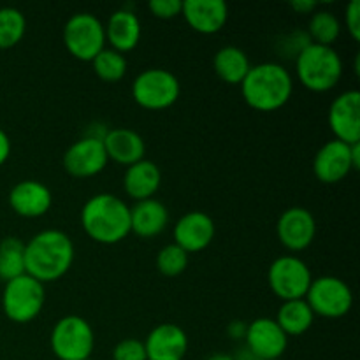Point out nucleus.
<instances>
[{"mask_svg":"<svg viewBox=\"0 0 360 360\" xmlns=\"http://www.w3.org/2000/svg\"><path fill=\"white\" fill-rule=\"evenodd\" d=\"M94 70L98 76V79L105 81V83H118L125 77L127 69H129V62H127L125 55L112 48H104L94 60Z\"/></svg>","mask_w":360,"mask_h":360,"instance_id":"28","label":"nucleus"},{"mask_svg":"<svg viewBox=\"0 0 360 360\" xmlns=\"http://www.w3.org/2000/svg\"><path fill=\"white\" fill-rule=\"evenodd\" d=\"M105 42H109V48L116 49L120 53H129L139 44L143 27L141 20L134 11L118 9L109 16L108 25H104Z\"/></svg>","mask_w":360,"mask_h":360,"instance_id":"21","label":"nucleus"},{"mask_svg":"<svg viewBox=\"0 0 360 360\" xmlns=\"http://www.w3.org/2000/svg\"><path fill=\"white\" fill-rule=\"evenodd\" d=\"M181 0H151L148 9L158 20H172L181 14Z\"/></svg>","mask_w":360,"mask_h":360,"instance_id":"32","label":"nucleus"},{"mask_svg":"<svg viewBox=\"0 0 360 360\" xmlns=\"http://www.w3.org/2000/svg\"><path fill=\"white\" fill-rule=\"evenodd\" d=\"M313 322H315V313L311 311L306 299L285 301L278 309L276 323L288 338L308 333Z\"/></svg>","mask_w":360,"mask_h":360,"instance_id":"25","label":"nucleus"},{"mask_svg":"<svg viewBox=\"0 0 360 360\" xmlns=\"http://www.w3.org/2000/svg\"><path fill=\"white\" fill-rule=\"evenodd\" d=\"M72 262V239L58 229L39 232L25 243V273L42 285L65 276Z\"/></svg>","mask_w":360,"mask_h":360,"instance_id":"1","label":"nucleus"},{"mask_svg":"<svg viewBox=\"0 0 360 360\" xmlns=\"http://www.w3.org/2000/svg\"><path fill=\"white\" fill-rule=\"evenodd\" d=\"M143 343L148 360H183L188 352V336L176 323H160Z\"/></svg>","mask_w":360,"mask_h":360,"instance_id":"17","label":"nucleus"},{"mask_svg":"<svg viewBox=\"0 0 360 360\" xmlns=\"http://www.w3.org/2000/svg\"><path fill=\"white\" fill-rule=\"evenodd\" d=\"M63 44L74 58L91 62L105 48L104 23L91 13H77L63 25Z\"/></svg>","mask_w":360,"mask_h":360,"instance_id":"8","label":"nucleus"},{"mask_svg":"<svg viewBox=\"0 0 360 360\" xmlns=\"http://www.w3.org/2000/svg\"><path fill=\"white\" fill-rule=\"evenodd\" d=\"M112 360H148L144 343L134 338L122 340L112 350Z\"/></svg>","mask_w":360,"mask_h":360,"instance_id":"31","label":"nucleus"},{"mask_svg":"<svg viewBox=\"0 0 360 360\" xmlns=\"http://www.w3.org/2000/svg\"><path fill=\"white\" fill-rule=\"evenodd\" d=\"M278 360H281V359H278Z\"/></svg>","mask_w":360,"mask_h":360,"instance_id":"40","label":"nucleus"},{"mask_svg":"<svg viewBox=\"0 0 360 360\" xmlns=\"http://www.w3.org/2000/svg\"><path fill=\"white\" fill-rule=\"evenodd\" d=\"M181 84L174 72L167 69H146L132 83V98L148 111H162L178 102Z\"/></svg>","mask_w":360,"mask_h":360,"instance_id":"6","label":"nucleus"},{"mask_svg":"<svg viewBox=\"0 0 360 360\" xmlns=\"http://www.w3.org/2000/svg\"><path fill=\"white\" fill-rule=\"evenodd\" d=\"M267 281L273 294L285 302L304 299L313 276L304 260L295 255H283L269 266Z\"/></svg>","mask_w":360,"mask_h":360,"instance_id":"11","label":"nucleus"},{"mask_svg":"<svg viewBox=\"0 0 360 360\" xmlns=\"http://www.w3.org/2000/svg\"><path fill=\"white\" fill-rule=\"evenodd\" d=\"M44 301V285L27 273L7 281L2 292V309L14 323H28L37 319Z\"/></svg>","mask_w":360,"mask_h":360,"instance_id":"7","label":"nucleus"},{"mask_svg":"<svg viewBox=\"0 0 360 360\" xmlns=\"http://www.w3.org/2000/svg\"><path fill=\"white\" fill-rule=\"evenodd\" d=\"M190 255L185 250L179 248L178 245H167L158 252L157 255V269L158 273L164 274V276L174 278L179 276L186 271L188 267Z\"/></svg>","mask_w":360,"mask_h":360,"instance_id":"30","label":"nucleus"},{"mask_svg":"<svg viewBox=\"0 0 360 360\" xmlns=\"http://www.w3.org/2000/svg\"><path fill=\"white\" fill-rule=\"evenodd\" d=\"M246 329H248V323L246 322H243V320H232L227 327V334H229V338L234 341L245 340Z\"/></svg>","mask_w":360,"mask_h":360,"instance_id":"35","label":"nucleus"},{"mask_svg":"<svg viewBox=\"0 0 360 360\" xmlns=\"http://www.w3.org/2000/svg\"><path fill=\"white\" fill-rule=\"evenodd\" d=\"M169 225V210L157 199L139 200L130 207V232L143 239L162 234Z\"/></svg>","mask_w":360,"mask_h":360,"instance_id":"23","label":"nucleus"},{"mask_svg":"<svg viewBox=\"0 0 360 360\" xmlns=\"http://www.w3.org/2000/svg\"><path fill=\"white\" fill-rule=\"evenodd\" d=\"M290 7L297 14H313L319 9V4L313 2V0H295L290 4Z\"/></svg>","mask_w":360,"mask_h":360,"instance_id":"36","label":"nucleus"},{"mask_svg":"<svg viewBox=\"0 0 360 360\" xmlns=\"http://www.w3.org/2000/svg\"><path fill=\"white\" fill-rule=\"evenodd\" d=\"M360 169V143L347 144L341 141H327L313 158V172L326 185L340 183L352 171Z\"/></svg>","mask_w":360,"mask_h":360,"instance_id":"10","label":"nucleus"},{"mask_svg":"<svg viewBox=\"0 0 360 360\" xmlns=\"http://www.w3.org/2000/svg\"><path fill=\"white\" fill-rule=\"evenodd\" d=\"M311 44V39H309L308 32H302V30H295L292 32L290 35H287V39H285L283 42V48H285V55H288L290 53L292 56H297L299 53L302 51V49L306 48V46Z\"/></svg>","mask_w":360,"mask_h":360,"instance_id":"33","label":"nucleus"},{"mask_svg":"<svg viewBox=\"0 0 360 360\" xmlns=\"http://www.w3.org/2000/svg\"><path fill=\"white\" fill-rule=\"evenodd\" d=\"M217 227L210 214L204 211H190L183 214L174 225V245L185 250L186 253H199L213 243Z\"/></svg>","mask_w":360,"mask_h":360,"instance_id":"16","label":"nucleus"},{"mask_svg":"<svg viewBox=\"0 0 360 360\" xmlns=\"http://www.w3.org/2000/svg\"><path fill=\"white\" fill-rule=\"evenodd\" d=\"M304 299L315 316L319 315L323 319H341L348 315L354 306L352 288L347 281L336 276L313 278Z\"/></svg>","mask_w":360,"mask_h":360,"instance_id":"9","label":"nucleus"},{"mask_svg":"<svg viewBox=\"0 0 360 360\" xmlns=\"http://www.w3.org/2000/svg\"><path fill=\"white\" fill-rule=\"evenodd\" d=\"M345 21H347V30L354 41H360V2L352 0L345 11Z\"/></svg>","mask_w":360,"mask_h":360,"instance_id":"34","label":"nucleus"},{"mask_svg":"<svg viewBox=\"0 0 360 360\" xmlns=\"http://www.w3.org/2000/svg\"><path fill=\"white\" fill-rule=\"evenodd\" d=\"M252 69L248 55L236 46H224L213 56V70L224 83L241 84Z\"/></svg>","mask_w":360,"mask_h":360,"instance_id":"24","label":"nucleus"},{"mask_svg":"<svg viewBox=\"0 0 360 360\" xmlns=\"http://www.w3.org/2000/svg\"><path fill=\"white\" fill-rule=\"evenodd\" d=\"M51 352L58 360H90L95 348L94 327L77 315H67L53 326Z\"/></svg>","mask_w":360,"mask_h":360,"instance_id":"5","label":"nucleus"},{"mask_svg":"<svg viewBox=\"0 0 360 360\" xmlns=\"http://www.w3.org/2000/svg\"><path fill=\"white\" fill-rule=\"evenodd\" d=\"M204 360H234V357L231 354H213Z\"/></svg>","mask_w":360,"mask_h":360,"instance_id":"39","label":"nucleus"},{"mask_svg":"<svg viewBox=\"0 0 360 360\" xmlns=\"http://www.w3.org/2000/svg\"><path fill=\"white\" fill-rule=\"evenodd\" d=\"M239 86L246 104L262 112L278 111L290 101L294 94L290 70L276 62L252 65Z\"/></svg>","mask_w":360,"mask_h":360,"instance_id":"2","label":"nucleus"},{"mask_svg":"<svg viewBox=\"0 0 360 360\" xmlns=\"http://www.w3.org/2000/svg\"><path fill=\"white\" fill-rule=\"evenodd\" d=\"M9 155H11V139L6 134V130L0 129V165L6 164Z\"/></svg>","mask_w":360,"mask_h":360,"instance_id":"37","label":"nucleus"},{"mask_svg":"<svg viewBox=\"0 0 360 360\" xmlns=\"http://www.w3.org/2000/svg\"><path fill=\"white\" fill-rule=\"evenodd\" d=\"M334 139L347 144L360 143V91L348 90L338 95L327 115Z\"/></svg>","mask_w":360,"mask_h":360,"instance_id":"14","label":"nucleus"},{"mask_svg":"<svg viewBox=\"0 0 360 360\" xmlns=\"http://www.w3.org/2000/svg\"><path fill=\"white\" fill-rule=\"evenodd\" d=\"M308 35L311 42L322 46H333L341 35V23L330 11H315L309 18Z\"/></svg>","mask_w":360,"mask_h":360,"instance_id":"27","label":"nucleus"},{"mask_svg":"<svg viewBox=\"0 0 360 360\" xmlns=\"http://www.w3.org/2000/svg\"><path fill=\"white\" fill-rule=\"evenodd\" d=\"M162 185V171L155 162L143 160L129 165L123 176V188L125 193L136 202L153 199Z\"/></svg>","mask_w":360,"mask_h":360,"instance_id":"22","label":"nucleus"},{"mask_svg":"<svg viewBox=\"0 0 360 360\" xmlns=\"http://www.w3.org/2000/svg\"><path fill=\"white\" fill-rule=\"evenodd\" d=\"M25 274V243L18 238L0 241V280L11 281Z\"/></svg>","mask_w":360,"mask_h":360,"instance_id":"26","label":"nucleus"},{"mask_svg":"<svg viewBox=\"0 0 360 360\" xmlns=\"http://www.w3.org/2000/svg\"><path fill=\"white\" fill-rule=\"evenodd\" d=\"M245 347L257 360H278L283 357L288 347V336L281 330L274 319H255L248 323Z\"/></svg>","mask_w":360,"mask_h":360,"instance_id":"12","label":"nucleus"},{"mask_svg":"<svg viewBox=\"0 0 360 360\" xmlns=\"http://www.w3.org/2000/svg\"><path fill=\"white\" fill-rule=\"evenodd\" d=\"M295 74L302 86L323 94L340 83L343 76V60L333 46L311 42L295 56Z\"/></svg>","mask_w":360,"mask_h":360,"instance_id":"4","label":"nucleus"},{"mask_svg":"<svg viewBox=\"0 0 360 360\" xmlns=\"http://www.w3.org/2000/svg\"><path fill=\"white\" fill-rule=\"evenodd\" d=\"M276 234L281 245L290 252H302L308 248L316 236V220L306 207L294 206L280 214Z\"/></svg>","mask_w":360,"mask_h":360,"instance_id":"13","label":"nucleus"},{"mask_svg":"<svg viewBox=\"0 0 360 360\" xmlns=\"http://www.w3.org/2000/svg\"><path fill=\"white\" fill-rule=\"evenodd\" d=\"M27 32V18L16 7H0V49L20 44Z\"/></svg>","mask_w":360,"mask_h":360,"instance_id":"29","label":"nucleus"},{"mask_svg":"<svg viewBox=\"0 0 360 360\" xmlns=\"http://www.w3.org/2000/svg\"><path fill=\"white\" fill-rule=\"evenodd\" d=\"M79 218L88 238L101 245H116L130 234V207L115 193L90 197Z\"/></svg>","mask_w":360,"mask_h":360,"instance_id":"3","label":"nucleus"},{"mask_svg":"<svg viewBox=\"0 0 360 360\" xmlns=\"http://www.w3.org/2000/svg\"><path fill=\"white\" fill-rule=\"evenodd\" d=\"M181 16L192 30L204 35L218 34L229 20V6L224 0H185Z\"/></svg>","mask_w":360,"mask_h":360,"instance_id":"18","label":"nucleus"},{"mask_svg":"<svg viewBox=\"0 0 360 360\" xmlns=\"http://www.w3.org/2000/svg\"><path fill=\"white\" fill-rule=\"evenodd\" d=\"M102 144H104L109 160L120 165H127V167L143 160L144 153H146V144H144L143 137L136 130L123 129V127L109 129L102 139Z\"/></svg>","mask_w":360,"mask_h":360,"instance_id":"20","label":"nucleus"},{"mask_svg":"<svg viewBox=\"0 0 360 360\" xmlns=\"http://www.w3.org/2000/svg\"><path fill=\"white\" fill-rule=\"evenodd\" d=\"M109 158L101 139L81 137L63 155V169L74 178H91L101 174Z\"/></svg>","mask_w":360,"mask_h":360,"instance_id":"15","label":"nucleus"},{"mask_svg":"<svg viewBox=\"0 0 360 360\" xmlns=\"http://www.w3.org/2000/svg\"><path fill=\"white\" fill-rule=\"evenodd\" d=\"M53 204V193L44 183L25 179L16 183L9 192V206L23 218L44 217Z\"/></svg>","mask_w":360,"mask_h":360,"instance_id":"19","label":"nucleus"},{"mask_svg":"<svg viewBox=\"0 0 360 360\" xmlns=\"http://www.w3.org/2000/svg\"><path fill=\"white\" fill-rule=\"evenodd\" d=\"M232 357H234V360H257L255 355H253L252 352H250L246 347L239 348L238 354H234V355H232Z\"/></svg>","mask_w":360,"mask_h":360,"instance_id":"38","label":"nucleus"}]
</instances>
